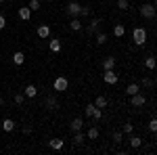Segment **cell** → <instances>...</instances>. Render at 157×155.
Listing matches in <instances>:
<instances>
[{
    "label": "cell",
    "mask_w": 157,
    "mask_h": 155,
    "mask_svg": "<svg viewBox=\"0 0 157 155\" xmlns=\"http://www.w3.org/2000/svg\"><path fill=\"white\" fill-rule=\"evenodd\" d=\"M149 130L157 132V118H151V122H149Z\"/></svg>",
    "instance_id": "cell-32"
},
{
    "label": "cell",
    "mask_w": 157,
    "mask_h": 155,
    "mask_svg": "<svg viewBox=\"0 0 157 155\" xmlns=\"http://www.w3.org/2000/svg\"><path fill=\"white\" fill-rule=\"evenodd\" d=\"M121 138H124V132H121V130H117V132H113V141H115V143H117V145L121 143Z\"/></svg>",
    "instance_id": "cell-29"
},
{
    "label": "cell",
    "mask_w": 157,
    "mask_h": 155,
    "mask_svg": "<svg viewBox=\"0 0 157 155\" xmlns=\"http://www.w3.org/2000/svg\"><path fill=\"white\" fill-rule=\"evenodd\" d=\"M27 6L32 9V13L38 11V9H40V0H29V4H27Z\"/></svg>",
    "instance_id": "cell-28"
},
{
    "label": "cell",
    "mask_w": 157,
    "mask_h": 155,
    "mask_svg": "<svg viewBox=\"0 0 157 155\" xmlns=\"http://www.w3.org/2000/svg\"><path fill=\"white\" fill-rule=\"evenodd\" d=\"M29 17H32V9H29V6H21V9H19V19L27 21Z\"/></svg>",
    "instance_id": "cell-14"
},
{
    "label": "cell",
    "mask_w": 157,
    "mask_h": 155,
    "mask_svg": "<svg viewBox=\"0 0 157 155\" xmlns=\"http://www.w3.org/2000/svg\"><path fill=\"white\" fill-rule=\"evenodd\" d=\"M65 11H67V15H71V17H80L82 4H80V2H69V4L65 6Z\"/></svg>",
    "instance_id": "cell-3"
},
{
    "label": "cell",
    "mask_w": 157,
    "mask_h": 155,
    "mask_svg": "<svg viewBox=\"0 0 157 155\" xmlns=\"http://www.w3.org/2000/svg\"><path fill=\"white\" fill-rule=\"evenodd\" d=\"M107 103H109V101H107V96H103V95H98L97 99H94V105H97V107H101V109H103V107H107Z\"/></svg>",
    "instance_id": "cell-21"
},
{
    "label": "cell",
    "mask_w": 157,
    "mask_h": 155,
    "mask_svg": "<svg viewBox=\"0 0 157 155\" xmlns=\"http://www.w3.org/2000/svg\"><path fill=\"white\" fill-rule=\"evenodd\" d=\"M103 80H105V84H109V86H113V84H117V80H120V76L113 72V69H107V72L103 73Z\"/></svg>",
    "instance_id": "cell-5"
},
{
    "label": "cell",
    "mask_w": 157,
    "mask_h": 155,
    "mask_svg": "<svg viewBox=\"0 0 157 155\" xmlns=\"http://www.w3.org/2000/svg\"><path fill=\"white\" fill-rule=\"evenodd\" d=\"M121 132H126V134H132V132H134L132 124H124V128H121Z\"/></svg>",
    "instance_id": "cell-34"
},
{
    "label": "cell",
    "mask_w": 157,
    "mask_h": 155,
    "mask_svg": "<svg viewBox=\"0 0 157 155\" xmlns=\"http://www.w3.org/2000/svg\"><path fill=\"white\" fill-rule=\"evenodd\" d=\"M132 40H134V44H136V46H143V44L147 42V29H145V27H134Z\"/></svg>",
    "instance_id": "cell-1"
},
{
    "label": "cell",
    "mask_w": 157,
    "mask_h": 155,
    "mask_svg": "<svg viewBox=\"0 0 157 155\" xmlns=\"http://www.w3.org/2000/svg\"><path fill=\"white\" fill-rule=\"evenodd\" d=\"M101 23H103V21H101L98 17H94V19H90V23H88V32H90V34H94V32L98 29V25H101Z\"/></svg>",
    "instance_id": "cell-10"
},
{
    "label": "cell",
    "mask_w": 157,
    "mask_h": 155,
    "mask_svg": "<svg viewBox=\"0 0 157 155\" xmlns=\"http://www.w3.org/2000/svg\"><path fill=\"white\" fill-rule=\"evenodd\" d=\"M86 138H88V141H97L98 138V128H90V130L86 132Z\"/></svg>",
    "instance_id": "cell-24"
},
{
    "label": "cell",
    "mask_w": 157,
    "mask_h": 155,
    "mask_svg": "<svg viewBox=\"0 0 157 155\" xmlns=\"http://www.w3.org/2000/svg\"><path fill=\"white\" fill-rule=\"evenodd\" d=\"M94 111H97V105H94V103H88V105L84 107V115H86V118H92Z\"/></svg>",
    "instance_id": "cell-19"
},
{
    "label": "cell",
    "mask_w": 157,
    "mask_h": 155,
    "mask_svg": "<svg viewBox=\"0 0 157 155\" xmlns=\"http://www.w3.org/2000/svg\"><path fill=\"white\" fill-rule=\"evenodd\" d=\"M2 2H6V0H0V4H2Z\"/></svg>",
    "instance_id": "cell-40"
},
{
    "label": "cell",
    "mask_w": 157,
    "mask_h": 155,
    "mask_svg": "<svg viewBox=\"0 0 157 155\" xmlns=\"http://www.w3.org/2000/svg\"><path fill=\"white\" fill-rule=\"evenodd\" d=\"M124 34H126V27H124L121 23H117L115 27H113V36H115V38H121Z\"/></svg>",
    "instance_id": "cell-22"
},
{
    "label": "cell",
    "mask_w": 157,
    "mask_h": 155,
    "mask_svg": "<svg viewBox=\"0 0 157 155\" xmlns=\"http://www.w3.org/2000/svg\"><path fill=\"white\" fill-rule=\"evenodd\" d=\"M2 130H4V132H13V130H15V122H13L11 118L2 119Z\"/></svg>",
    "instance_id": "cell-13"
},
{
    "label": "cell",
    "mask_w": 157,
    "mask_h": 155,
    "mask_svg": "<svg viewBox=\"0 0 157 155\" xmlns=\"http://www.w3.org/2000/svg\"><path fill=\"white\" fill-rule=\"evenodd\" d=\"M107 42V34H97V44L101 46V44H105Z\"/></svg>",
    "instance_id": "cell-30"
},
{
    "label": "cell",
    "mask_w": 157,
    "mask_h": 155,
    "mask_svg": "<svg viewBox=\"0 0 157 155\" xmlns=\"http://www.w3.org/2000/svg\"><path fill=\"white\" fill-rule=\"evenodd\" d=\"M153 4H155V6H157V0H153Z\"/></svg>",
    "instance_id": "cell-39"
},
{
    "label": "cell",
    "mask_w": 157,
    "mask_h": 155,
    "mask_svg": "<svg viewBox=\"0 0 157 155\" xmlns=\"http://www.w3.org/2000/svg\"><path fill=\"white\" fill-rule=\"evenodd\" d=\"M50 52H61V42L59 40H50Z\"/></svg>",
    "instance_id": "cell-26"
},
{
    "label": "cell",
    "mask_w": 157,
    "mask_h": 155,
    "mask_svg": "<svg viewBox=\"0 0 157 155\" xmlns=\"http://www.w3.org/2000/svg\"><path fill=\"white\" fill-rule=\"evenodd\" d=\"M145 67L153 72V69L157 67V59H155V57H147V59H145Z\"/></svg>",
    "instance_id": "cell-20"
},
{
    "label": "cell",
    "mask_w": 157,
    "mask_h": 155,
    "mask_svg": "<svg viewBox=\"0 0 157 155\" xmlns=\"http://www.w3.org/2000/svg\"><path fill=\"white\" fill-rule=\"evenodd\" d=\"M140 145H143V138H140V136H130V147H132V149H138V147H140Z\"/></svg>",
    "instance_id": "cell-23"
},
{
    "label": "cell",
    "mask_w": 157,
    "mask_h": 155,
    "mask_svg": "<svg viewBox=\"0 0 157 155\" xmlns=\"http://www.w3.org/2000/svg\"><path fill=\"white\" fill-rule=\"evenodd\" d=\"M101 118H103V109H101V107H97V111H94L92 119H101Z\"/></svg>",
    "instance_id": "cell-35"
},
{
    "label": "cell",
    "mask_w": 157,
    "mask_h": 155,
    "mask_svg": "<svg viewBox=\"0 0 157 155\" xmlns=\"http://www.w3.org/2000/svg\"><path fill=\"white\" fill-rule=\"evenodd\" d=\"M84 141H86V136H84V132H82V130L73 132V145H82Z\"/></svg>",
    "instance_id": "cell-17"
},
{
    "label": "cell",
    "mask_w": 157,
    "mask_h": 155,
    "mask_svg": "<svg viewBox=\"0 0 157 155\" xmlns=\"http://www.w3.org/2000/svg\"><path fill=\"white\" fill-rule=\"evenodd\" d=\"M13 63H15V65H23L25 63V55L21 52V50H17V52L13 55Z\"/></svg>",
    "instance_id": "cell-15"
},
{
    "label": "cell",
    "mask_w": 157,
    "mask_h": 155,
    "mask_svg": "<svg viewBox=\"0 0 157 155\" xmlns=\"http://www.w3.org/2000/svg\"><path fill=\"white\" fill-rule=\"evenodd\" d=\"M23 95H25V99H34V96L38 95V88L34 86V84H27L23 88Z\"/></svg>",
    "instance_id": "cell-7"
},
{
    "label": "cell",
    "mask_w": 157,
    "mask_h": 155,
    "mask_svg": "<svg viewBox=\"0 0 157 155\" xmlns=\"http://www.w3.org/2000/svg\"><path fill=\"white\" fill-rule=\"evenodd\" d=\"M46 107L48 109H57L59 107V101H57L55 96H48V99H46Z\"/></svg>",
    "instance_id": "cell-25"
},
{
    "label": "cell",
    "mask_w": 157,
    "mask_h": 155,
    "mask_svg": "<svg viewBox=\"0 0 157 155\" xmlns=\"http://www.w3.org/2000/svg\"><path fill=\"white\" fill-rule=\"evenodd\" d=\"M69 27H71L73 32H80V29H82V19H80V17H71V21H69Z\"/></svg>",
    "instance_id": "cell-11"
},
{
    "label": "cell",
    "mask_w": 157,
    "mask_h": 155,
    "mask_svg": "<svg viewBox=\"0 0 157 155\" xmlns=\"http://www.w3.org/2000/svg\"><path fill=\"white\" fill-rule=\"evenodd\" d=\"M117 9H120V11H128V9H130V2H128V0H117Z\"/></svg>",
    "instance_id": "cell-27"
},
{
    "label": "cell",
    "mask_w": 157,
    "mask_h": 155,
    "mask_svg": "<svg viewBox=\"0 0 157 155\" xmlns=\"http://www.w3.org/2000/svg\"><path fill=\"white\" fill-rule=\"evenodd\" d=\"M115 63H117L115 57H107V59L103 61V69H105V72H107V69H113V67H115Z\"/></svg>",
    "instance_id": "cell-12"
},
{
    "label": "cell",
    "mask_w": 157,
    "mask_h": 155,
    "mask_svg": "<svg viewBox=\"0 0 157 155\" xmlns=\"http://www.w3.org/2000/svg\"><path fill=\"white\" fill-rule=\"evenodd\" d=\"M140 86H143V88H151V86H153V80H151V78H143Z\"/></svg>",
    "instance_id": "cell-31"
},
{
    "label": "cell",
    "mask_w": 157,
    "mask_h": 155,
    "mask_svg": "<svg viewBox=\"0 0 157 155\" xmlns=\"http://www.w3.org/2000/svg\"><path fill=\"white\" fill-rule=\"evenodd\" d=\"M4 25H6V19H4V17L0 15V29H4Z\"/></svg>",
    "instance_id": "cell-37"
},
{
    "label": "cell",
    "mask_w": 157,
    "mask_h": 155,
    "mask_svg": "<svg viewBox=\"0 0 157 155\" xmlns=\"http://www.w3.org/2000/svg\"><path fill=\"white\" fill-rule=\"evenodd\" d=\"M48 145H50V149H52V151H61V149L65 147V141H61V138H52Z\"/></svg>",
    "instance_id": "cell-9"
},
{
    "label": "cell",
    "mask_w": 157,
    "mask_h": 155,
    "mask_svg": "<svg viewBox=\"0 0 157 155\" xmlns=\"http://www.w3.org/2000/svg\"><path fill=\"white\" fill-rule=\"evenodd\" d=\"M136 92H140V84H128V88H126V95L132 96Z\"/></svg>",
    "instance_id": "cell-16"
},
{
    "label": "cell",
    "mask_w": 157,
    "mask_h": 155,
    "mask_svg": "<svg viewBox=\"0 0 157 155\" xmlns=\"http://www.w3.org/2000/svg\"><path fill=\"white\" fill-rule=\"evenodd\" d=\"M80 17H90V9H88V6H82V13H80Z\"/></svg>",
    "instance_id": "cell-36"
},
{
    "label": "cell",
    "mask_w": 157,
    "mask_h": 155,
    "mask_svg": "<svg viewBox=\"0 0 157 155\" xmlns=\"http://www.w3.org/2000/svg\"><path fill=\"white\" fill-rule=\"evenodd\" d=\"M69 128H71L73 132L82 130V128H84V119H82V118H73V119H71V124H69Z\"/></svg>",
    "instance_id": "cell-8"
},
{
    "label": "cell",
    "mask_w": 157,
    "mask_h": 155,
    "mask_svg": "<svg viewBox=\"0 0 157 155\" xmlns=\"http://www.w3.org/2000/svg\"><path fill=\"white\" fill-rule=\"evenodd\" d=\"M2 105H4V99H2V96H0V107H2Z\"/></svg>",
    "instance_id": "cell-38"
},
{
    "label": "cell",
    "mask_w": 157,
    "mask_h": 155,
    "mask_svg": "<svg viewBox=\"0 0 157 155\" xmlns=\"http://www.w3.org/2000/svg\"><path fill=\"white\" fill-rule=\"evenodd\" d=\"M38 36L40 38H50V27L48 25H40V27H38Z\"/></svg>",
    "instance_id": "cell-18"
},
{
    "label": "cell",
    "mask_w": 157,
    "mask_h": 155,
    "mask_svg": "<svg viewBox=\"0 0 157 155\" xmlns=\"http://www.w3.org/2000/svg\"><path fill=\"white\" fill-rule=\"evenodd\" d=\"M25 95H15V105H23Z\"/></svg>",
    "instance_id": "cell-33"
},
{
    "label": "cell",
    "mask_w": 157,
    "mask_h": 155,
    "mask_svg": "<svg viewBox=\"0 0 157 155\" xmlns=\"http://www.w3.org/2000/svg\"><path fill=\"white\" fill-rule=\"evenodd\" d=\"M145 103H147V99L140 95V92H136V95L130 96V105H132V107H143Z\"/></svg>",
    "instance_id": "cell-6"
},
{
    "label": "cell",
    "mask_w": 157,
    "mask_h": 155,
    "mask_svg": "<svg viewBox=\"0 0 157 155\" xmlns=\"http://www.w3.org/2000/svg\"><path fill=\"white\" fill-rule=\"evenodd\" d=\"M67 78L65 76H59V78H55V84H52V88L57 90V92H63V90H67Z\"/></svg>",
    "instance_id": "cell-4"
},
{
    "label": "cell",
    "mask_w": 157,
    "mask_h": 155,
    "mask_svg": "<svg viewBox=\"0 0 157 155\" xmlns=\"http://www.w3.org/2000/svg\"><path fill=\"white\" fill-rule=\"evenodd\" d=\"M155 13H157L155 4H143V6H140V15H143L145 19H153Z\"/></svg>",
    "instance_id": "cell-2"
}]
</instances>
